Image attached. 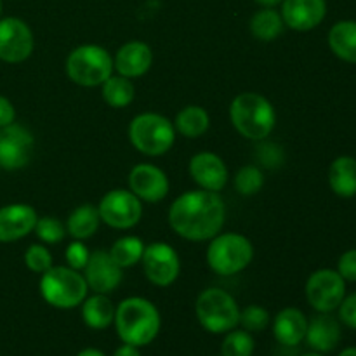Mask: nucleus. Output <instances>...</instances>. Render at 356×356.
<instances>
[{"label":"nucleus","mask_w":356,"mask_h":356,"mask_svg":"<svg viewBox=\"0 0 356 356\" xmlns=\"http://www.w3.org/2000/svg\"><path fill=\"white\" fill-rule=\"evenodd\" d=\"M113 356H141V351H139V348L132 346V344H122L120 348H117L115 350Z\"/></svg>","instance_id":"nucleus-40"},{"label":"nucleus","mask_w":356,"mask_h":356,"mask_svg":"<svg viewBox=\"0 0 356 356\" xmlns=\"http://www.w3.org/2000/svg\"><path fill=\"white\" fill-rule=\"evenodd\" d=\"M145 247L143 240L138 236H122L111 245L108 252H110L111 259L124 270V268H131L141 261Z\"/></svg>","instance_id":"nucleus-29"},{"label":"nucleus","mask_w":356,"mask_h":356,"mask_svg":"<svg viewBox=\"0 0 356 356\" xmlns=\"http://www.w3.org/2000/svg\"><path fill=\"white\" fill-rule=\"evenodd\" d=\"M0 13H2V0H0Z\"/></svg>","instance_id":"nucleus-45"},{"label":"nucleus","mask_w":356,"mask_h":356,"mask_svg":"<svg viewBox=\"0 0 356 356\" xmlns=\"http://www.w3.org/2000/svg\"><path fill=\"white\" fill-rule=\"evenodd\" d=\"M33 232L44 243H59L66 236V225L61 219L44 216V218H38Z\"/></svg>","instance_id":"nucleus-33"},{"label":"nucleus","mask_w":356,"mask_h":356,"mask_svg":"<svg viewBox=\"0 0 356 356\" xmlns=\"http://www.w3.org/2000/svg\"><path fill=\"white\" fill-rule=\"evenodd\" d=\"M101 221L115 229H131L141 221V200L131 190H111L97 205Z\"/></svg>","instance_id":"nucleus-10"},{"label":"nucleus","mask_w":356,"mask_h":356,"mask_svg":"<svg viewBox=\"0 0 356 356\" xmlns=\"http://www.w3.org/2000/svg\"><path fill=\"white\" fill-rule=\"evenodd\" d=\"M195 312L200 325L211 334H226L236 329L240 308L235 298L222 289H205L198 294Z\"/></svg>","instance_id":"nucleus-7"},{"label":"nucleus","mask_w":356,"mask_h":356,"mask_svg":"<svg viewBox=\"0 0 356 356\" xmlns=\"http://www.w3.org/2000/svg\"><path fill=\"white\" fill-rule=\"evenodd\" d=\"M99 212L92 204L79 205L66 219V233L75 240H87L99 228Z\"/></svg>","instance_id":"nucleus-25"},{"label":"nucleus","mask_w":356,"mask_h":356,"mask_svg":"<svg viewBox=\"0 0 356 356\" xmlns=\"http://www.w3.org/2000/svg\"><path fill=\"white\" fill-rule=\"evenodd\" d=\"M35 40L30 26L19 17L0 19V61L23 63L33 52Z\"/></svg>","instance_id":"nucleus-13"},{"label":"nucleus","mask_w":356,"mask_h":356,"mask_svg":"<svg viewBox=\"0 0 356 356\" xmlns=\"http://www.w3.org/2000/svg\"><path fill=\"white\" fill-rule=\"evenodd\" d=\"M129 139L139 153L148 156L165 155L176 141V127L159 113H141L129 125Z\"/></svg>","instance_id":"nucleus-5"},{"label":"nucleus","mask_w":356,"mask_h":356,"mask_svg":"<svg viewBox=\"0 0 356 356\" xmlns=\"http://www.w3.org/2000/svg\"><path fill=\"white\" fill-rule=\"evenodd\" d=\"M282 19L296 31H309L327 16V0H284Z\"/></svg>","instance_id":"nucleus-16"},{"label":"nucleus","mask_w":356,"mask_h":356,"mask_svg":"<svg viewBox=\"0 0 356 356\" xmlns=\"http://www.w3.org/2000/svg\"><path fill=\"white\" fill-rule=\"evenodd\" d=\"M301 356H323V353H306V355H301Z\"/></svg>","instance_id":"nucleus-44"},{"label":"nucleus","mask_w":356,"mask_h":356,"mask_svg":"<svg viewBox=\"0 0 356 356\" xmlns=\"http://www.w3.org/2000/svg\"><path fill=\"white\" fill-rule=\"evenodd\" d=\"M129 188L139 200L159 204L169 195L170 183L167 174L153 163H139L129 174Z\"/></svg>","instance_id":"nucleus-14"},{"label":"nucleus","mask_w":356,"mask_h":356,"mask_svg":"<svg viewBox=\"0 0 356 356\" xmlns=\"http://www.w3.org/2000/svg\"><path fill=\"white\" fill-rule=\"evenodd\" d=\"M83 275L70 266H51L40 278V294L47 305L58 309L76 308L87 298Z\"/></svg>","instance_id":"nucleus-4"},{"label":"nucleus","mask_w":356,"mask_h":356,"mask_svg":"<svg viewBox=\"0 0 356 356\" xmlns=\"http://www.w3.org/2000/svg\"><path fill=\"white\" fill-rule=\"evenodd\" d=\"M14 118H16V110H14V104L7 99L6 96L0 94V127H6V125L13 124Z\"/></svg>","instance_id":"nucleus-39"},{"label":"nucleus","mask_w":356,"mask_h":356,"mask_svg":"<svg viewBox=\"0 0 356 356\" xmlns=\"http://www.w3.org/2000/svg\"><path fill=\"white\" fill-rule=\"evenodd\" d=\"M346 298V282L336 270H318L306 282V299L318 313H332Z\"/></svg>","instance_id":"nucleus-9"},{"label":"nucleus","mask_w":356,"mask_h":356,"mask_svg":"<svg viewBox=\"0 0 356 356\" xmlns=\"http://www.w3.org/2000/svg\"><path fill=\"white\" fill-rule=\"evenodd\" d=\"M152 47L145 42L132 40L118 49L113 59V68L117 70L118 75L127 76V79H138L152 68Z\"/></svg>","instance_id":"nucleus-19"},{"label":"nucleus","mask_w":356,"mask_h":356,"mask_svg":"<svg viewBox=\"0 0 356 356\" xmlns=\"http://www.w3.org/2000/svg\"><path fill=\"white\" fill-rule=\"evenodd\" d=\"M83 278L96 294H110L120 285L122 268L111 259L110 252L96 250L90 254L83 268Z\"/></svg>","instance_id":"nucleus-15"},{"label":"nucleus","mask_w":356,"mask_h":356,"mask_svg":"<svg viewBox=\"0 0 356 356\" xmlns=\"http://www.w3.org/2000/svg\"><path fill=\"white\" fill-rule=\"evenodd\" d=\"M190 176L195 183L207 191H219L228 183V167L216 153L202 152L190 160Z\"/></svg>","instance_id":"nucleus-17"},{"label":"nucleus","mask_w":356,"mask_h":356,"mask_svg":"<svg viewBox=\"0 0 356 356\" xmlns=\"http://www.w3.org/2000/svg\"><path fill=\"white\" fill-rule=\"evenodd\" d=\"M113 59L101 45L86 44L73 49L66 58V75L82 87H97L113 73Z\"/></svg>","instance_id":"nucleus-6"},{"label":"nucleus","mask_w":356,"mask_h":356,"mask_svg":"<svg viewBox=\"0 0 356 356\" xmlns=\"http://www.w3.org/2000/svg\"><path fill=\"white\" fill-rule=\"evenodd\" d=\"M76 356H106L101 350H96V348H86V350L80 351Z\"/></svg>","instance_id":"nucleus-41"},{"label":"nucleus","mask_w":356,"mask_h":356,"mask_svg":"<svg viewBox=\"0 0 356 356\" xmlns=\"http://www.w3.org/2000/svg\"><path fill=\"white\" fill-rule=\"evenodd\" d=\"M306 343L316 353H330L341 341V325L329 313H320L308 322Z\"/></svg>","instance_id":"nucleus-20"},{"label":"nucleus","mask_w":356,"mask_h":356,"mask_svg":"<svg viewBox=\"0 0 356 356\" xmlns=\"http://www.w3.org/2000/svg\"><path fill=\"white\" fill-rule=\"evenodd\" d=\"M264 184V176L259 167L245 165L236 172L235 188L243 197H252L257 191H261Z\"/></svg>","instance_id":"nucleus-31"},{"label":"nucleus","mask_w":356,"mask_h":356,"mask_svg":"<svg viewBox=\"0 0 356 356\" xmlns=\"http://www.w3.org/2000/svg\"><path fill=\"white\" fill-rule=\"evenodd\" d=\"M339 318L344 325L356 330V292L343 299L339 305Z\"/></svg>","instance_id":"nucleus-38"},{"label":"nucleus","mask_w":356,"mask_h":356,"mask_svg":"<svg viewBox=\"0 0 356 356\" xmlns=\"http://www.w3.org/2000/svg\"><path fill=\"white\" fill-rule=\"evenodd\" d=\"M339 356H356V348H346L344 351H341Z\"/></svg>","instance_id":"nucleus-43"},{"label":"nucleus","mask_w":356,"mask_h":356,"mask_svg":"<svg viewBox=\"0 0 356 356\" xmlns=\"http://www.w3.org/2000/svg\"><path fill=\"white\" fill-rule=\"evenodd\" d=\"M35 138L24 125L13 124L0 127V169L17 170L30 163Z\"/></svg>","instance_id":"nucleus-11"},{"label":"nucleus","mask_w":356,"mask_h":356,"mask_svg":"<svg viewBox=\"0 0 356 356\" xmlns=\"http://www.w3.org/2000/svg\"><path fill=\"white\" fill-rule=\"evenodd\" d=\"M270 313L268 309L261 308V306L250 305L247 308L240 309V320L238 325H242L243 330L247 332H263L270 325Z\"/></svg>","instance_id":"nucleus-32"},{"label":"nucleus","mask_w":356,"mask_h":356,"mask_svg":"<svg viewBox=\"0 0 356 356\" xmlns=\"http://www.w3.org/2000/svg\"><path fill=\"white\" fill-rule=\"evenodd\" d=\"M89 256H90L89 249L83 245L82 240H75V242L70 243L68 249H66V252H65L68 266L73 268V270H76V271H80L86 268L87 261H89Z\"/></svg>","instance_id":"nucleus-35"},{"label":"nucleus","mask_w":356,"mask_h":356,"mask_svg":"<svg viewBox=\"0 0 356 356\" xmlns=\"http://www.w3.org/2000/svg\"><path fill=\"white\" fill-rule=\"evenodd\" d=\"M337 273L344 282H356V249H350L337 261Z\"/></svg>","instance_id":"nucleus-37"},{"label":"nucleus","mask_w":356,"mask_h":356,"mask_svg":"<svg viewBox=\"0 0 356 356\" xmlns=\"http://www.w3.org/2000/svg\"><path fill=\"white\" fill-rule=\"evenodd\" d=\"M113 323L122 343L143 348L156 339L162 318L152 301L145 298H127L115 308Z\"/></svg>","instance_id":"nucleus-2"},{"label":"nucleus","mask_w":356,"mask_h":356,"mask_svg":"<svg viewBox=\"0 0 356 356\" xmlns=\"http://www.w3.org/2000/svg\"><path fill=\"white\" fill-rule=\"evenodd\" d=\"M330 190L343 198L356 197V159L337 156L329 169Z\"/></svg>","instance_id":"nucleus-22"},{"label":"nucleus","mask_w":356,"mask_h":356,"mask_svg":"<svg viewBox=\"0 0 356 356\" xmlns=\"http://www.w3.org/2000/svg\"><path fill=\"white\" fill-rule=\"evenodd\" d=\"M257 160L263 163L264 167H280L282 162H284V152L278 145H271V143H266V145H261L257 148Z\"/></svg>","instance_id":"nucleus-36"},{"label":"nucleus","mask_w":356,"mask_h":356,"mask_svg":"<svg viewBox=\"0 0 356 356\" xmlns=\"http://www.w3.org/2000/svg\"><path fill=\"white\" fill-rule=\"evenodd\" d=\"M250 33L261 42H273L284 33L285 23L275 7H263L250 17Z\"/></svg>","instance_id":"nucleus-26"},{"label":"nucleus","mask_w":356,"mask_h":356,"mask_svg":"<svg viewBox=\"0 0 356 356\" xmlns=\"http://www.w3.org/2000/svg\"><path fill=\"white\" fill-rule=\"evenodd\" d=\"M329 47L346 63H356V21H337L329 31Z\"/></svg>","instance_id":"nucleus-24"},{"label":"nucleus","mask_w":356,"mask_h":356,"mask_svg":"<svg viewBox=\"0 0 356 356\" xmlns=\"http://www.w3.org/2000/svg\"><path fill=\"white\" fill-rule=\"evenodd\" d=\"M24 264L30 271L42 275L52 266V254L49 252L47 247L33 243L24 252Z\"/></svg>","instance_id":"nucleus-34"},{"label":"nucleus","mask_w":356,"mask_h":356,"mask_svg":"<svg viewBox=\"0 0 356 356\" xmlns=\"http://www.w3.org/2000/svg\"><path fill=\"white\" fill-rule=\"evenodd\" d=\"M209 125H211L209 113L205 111V108L197 106V104L184 106L174 120L176 131L188 139H197L204 136L209 131Z\"/></svg>","instance_id":"nucleus-27"},{"label":"nucleus","mask_w":356,"mask_h":356,"mask_svg":"<svg viewBox=\"0 0 356 356\" xmlns=\"http://www.w3.org/2000/svg\"><path fill=\"white\" fill-rule=\"evenodd\" d=\"M225 200L216 191H186L169 209L170 228L190 242L212 240L225 226Z\"/></svg>","instance_id":"nucleus-1"},{"label":"nucleus","mask_w":356,"mask_h":356,"mask_svg":"<svg viewBox=\"0 0 356 356\" xmlns=\"http://www.w3.org/2000/svg\"><path fill=\"white\" fill-rule=\"evenodd\" d=\"M254 337L247 330H229L226 332V337L221 344V356H252Z\"/></svg>","instance_id":"nucleus-30"},{"label":"nucleus","mask_w":356,"mask_h":356,"mask_svg":"<svg viewBox=\"0 0 356 356\" xmlns=\"http://www.w3.org/2000/svg\"><path fill=\"white\" fill-rule=\"evenodd\" d=\"M141 263L146 278L156 287H169L179 277V256L169 243L153 242L146 245Z\"/></svg>","instance_id":"nucleus-12"},{"label":"nucleus","mask_w":356,"mask_h":356,"mask_svg":"<svg viewBox=\"0 0 356 356\" xmlns=\"http://www.w3.org/2000/svg\"><path fill=\"white\" fill-rule=\"evenodd\" d=\"M82 318L89 329L104 330L113 323L115 306L106 294H94L82 302Z\"/></svg>","instance_id":"nucleus-23"},{"label":"nucleus","mask_w":356,"mask_h":356,"mask_svg":"<svg viewBox=\"0 0 356 356\" xmlns=\"http://www.w3.org/2000/svg\"><path fill=\"white\" fill-rule=\"evenodd\" d=\"M256 2L259 3L261 7H277V6H280L284 0H256Z\"/></svg>","instance_id":"nucleus-42"},{"label":"nucleus","mask_w":356,"mask_h":356,"mask_svg":"<svg viewBox=\"0 0 356 356\" xmlns=\"http://www.w3.org/2000/svg\"><path fill=\"white\" fill-rule=\"evenodd\" d=\"M37 211L26 204H10L0 209V242L9 243L24 238L35 229Z\"/></svg>","instance_id":"nucleus-18"},{"label":"nucleus","mask_w":356,"mask_h":356,"mask_svg":"<svg viewBox=\"0 0 356 356\" xmlns=\"http://www.w3.org/2000/svg\"><path fill=\"white\" fill-rule=\"evenodd\" d=\"M254 259V247L240 233H221L212 238L207 249V263L214 273L232 277L245 270Z\"/></svg>","instance_id":"nucleus-8"},{"label":"nucleus","mask_w":356,"mask_h":356,"mask_svg":"<svg viewBox=\"0 0 356 356\" xmlns=\"http://www.w3.org/2000/svg\"><path fill=\"white\" fill-rule=\"evenodd\" d=\"M101 96L104 103L111 108H125L134 101L136 87L127 76L111 75L101 83Z\"/></svg>","instance_id":"nucleus-28"},{"label":"nucleus","mask_w":356,"mask_h":356,"mask_svg":"<svg viewBox=\"0 0 356 356\" xmlns=\"http://www.w3.org/2000/svg\"><path fill=\"white\" fill-rule=\"evenodd\" d=\"M308 330V318L298 308H285L275 316V339L287 348L299 346L305 341Z\"/></svg>","instance_id":"nucleus-21"},{"label":"nucleus","mask_w":356,"mask_h":356,"mask_svg":"<svg viewBox=\"0 0 356 356\" xmlns=\"http://www.w3.org/2000/svg\"><path fill=\"white\" fill-rule=\"evenodd\" d=\"M229 120L240 136L263 141L277 125V113L270 101L257 92H242L229 104Z\"/></svg>","instance_id":"nucleus-3"}]
</instances>
